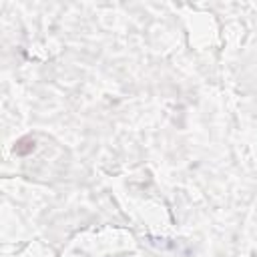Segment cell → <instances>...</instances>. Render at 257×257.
Here are the masks:
<instances>
[{"label": "cell", "instance_id": "cell-1", "mask_svg": "<svg viewBox=\"0 0 257 257\" xmlns=\"http://www.w3.org/2000/svg\"><path fill=\"white\" fill-rule=\"evenodd\" d=\"M34 149H36V141L30 135H24L14 143V155H18V157H28L34 153Z\"/></svg>", "mask_w": 257, "mask_h": 257}]
</instances>
